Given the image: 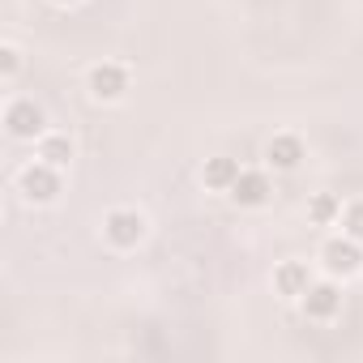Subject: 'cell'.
<instances>
[{
	"mask_svg": "<svg viewBox=\"0 0 363 363\" xmlns=\"http://www.w3.org/2000/svg\"><path fill=\"white\" fill-rule=\"evenodd\" d=\"M13 184H18V197H22L26 206L43 210V206H56V201H60V193H65V171L52 167V162H43V158H30V162L18 171Z\"/></svg>",
	"mask_w": 363,
	"mask_h": 363,
	"instance_id": "obj_1",
	"label": "cell"
},
{
	"mask_svg": "<svg viewBox=\"0 0 363 363\" xmlns=\"http://www.w3.org/2000/svg\"><path fill=\"white\" fill-rule=\"evenodd\" d=\"M145 235H150V218H145L141 210L116 206V210L103 214V244H107L111 252H133V248L145 244Z\"/></svg>",
	"mask_w": 363,
	"mask_h": 363,
	"instance_id": "obj_2",
	"label": "cell"
},
{
	"mask_svg": "<svg viewBox=\"0 0 363 363\" xmlns=\"http://www.w3.org/2000/svg\"><path fill=\"white\" fill-rule=\"evenodd\" d=\"M128 90H133V69L124 60H99V65L86 69V94L94 103H103V107L124 103Z\"/></svg>",
	"mask_w": 363,
	"mask_h": 363,
	"instance_id": "obj_3",
	"label": "cell"
},
{
	"mask_svg": "<svg viewBox=\"0 0 363 363\" xmlns=\"http://www.w3.org/2000/svg\"><path fill=\"white\" fill-rule=\"evenodd\" d=\"M316 261H320V269H325L329 278L350 282V278H359V274H363V244H359V240H350L346 231H342V235H329V240L320 244Z\"/></svg>",
	"mask_w": 363,
	"mask_h": 363,
	"instance_id": "obj_4",
	"label": "cell"
},
{
	"mask_svg": "<svg viewBox=\"0 0 363 363\" xmlns=\"http://www.w3.org/2000/svg\"><path fill=\"white\" fill-rule=\"evenodd\" d=\"M342 282L337 278H316L303 295H299V312H303V320H312V325H329V320H337V312H342Z\"/></svg>",
	"mask_w": 363,
	"mask_h": 363,
	"instance_id": "obj_5",
	"label": "cell"
},
{
	"mask_svg": "<svg viewBox=\"0 0 363 363\" xmlns=\"http://www.w3.org/2000/svg\"><path fill=\"white\" fill-rule=\"evenodd\" d=\"M5 133H9V141H39L48 133V111L35 99H9L5 103Z\"/></svg>",
	"mask_w": 363,
	"mask_h": 363,
	"instance_id": "obj_6",
	"label": "cell"
},
{
	"mask_svg": "<svg viewBox=\"0 0 363 363\" xmlns=\"http://www.w3.org/2000/svg\"><path fill=\"white\" fill-rule=\"evenodd\" d=\"M227 197H231L240 210H265V206L274 201V179H269V171H261V167H244Z\"/></svg>",
	"mask_w": 363,
	"mask_h": 363,
	"instance_id": "obj_7",
	"label": "cell"
},
{
	"mask_svg": "<svg viewBox=\"0 0 363 363\" xmlns=\"http://www.w3.org/2000/svg\"><path fill=\"white\" fill-rule=\"evenodd\" d=\"M303 158H308V145L299 133H274L265 141V167L269 171H295Z\"/></svg>",
	"mask_w": 363,
	"mask_h": 363,
	"instance_id": "obj_8",
	"label": "cell"
},
{
	"mask_svg": "<svg viewBox=\"0 0 363 363\" xmlns=\"http://www.w3.org/2000/svg\"><path fill=\"white\" fill-rule=\"evenodd\" d=\"M316 278H312V265L308 261H278L274 265V295H282V299H291V303H299V295L312 286Z\"/></svg>",
	"mask_w": 363,
	"mask_h": 363,
	"instance_id": "obj_9",
	"label": "cell"
},
{
	"mask_svg": "<svg viewBox=\"0 0 363 363\" xmlns=\"http://www.w3.org/2000/svg\"><path fill=\"white\" fill-rule=\"evenodd\" d=\"M240 162L231 158V154H214V158H206L201 162V189H210V193H231V184L240 179Z\"/></svg>",
	"mask_w": 363,
	"mask_h": 363,
	"instance_id": "obj_10",
	"label": "cell"
},
{
	"mask_svg": "<svg viewBox=\"0 0 363 363\" xmlns=\"http://www.w3.org/2000/svg\"><path fill=\"white\" fill-rule=\"evenodd\" d=\"M35 158H43V162H52V167H69L73 158H77V145H73V137L69 133H56V128H48L39 141H35Z\"/></svg>",
	"mask_w": 363,
	"mask_h": 363,
	"instance_id": "obj_11",
	"label": "cell"
},
{
	"mask_svg": "<svg viewBox=\"0 0 363 363\" xmlns=\"http://www.w3.org/2000/svg\"><path fill=\"white\" fill-rule=\"evenodd\" d=\"M342 197L337 193H312L308 197V223L312 227H337L342 223Z\"/></svg>",
	"mask_w": 363,
	"mask_h": 363,
	"instance_id": "obj_12",
	"label": "cell"
},
{
	"mask_svg": "<svg viewBox=\"0 0 363 363\" xmlns=\"http://www.w3.org/2000/svg\"><path fill=\"white\" fill-rule=\"evenodd\" d=\"M22 65H26V56H22L18 43H0V82H18Z\"/></svg>",
	"mask_w": 363,
	"mask_h": 363,
	"instance_id": "obj_13",
	"label": "cell"
},
{
	"mask_svg": "<svg viewBox=\"0 0 363 363\" xmlns=\"http://www.w3.org/2000/svg\"><path fill=\"white\" fill-rule=\"evenodd\" d=\"M350 240H359L363 244V201H350L346 210H342V223H337Z\"/></svg>",
	"mask_w": 363,
	"mask_h": 363,
	"instance_id": "obj_14",
	"label": "cell"
},
{
	"mask_svg": "<svg viewBox=\"0 0 363 363\" xmlns=\"http://www.w3.org/2000/svg\"><path fill=\"white\" fill-rule=\"evenodd\" d=\"M56 9H73V5H82V0H52Z\"/></svg>",
	"mask_w": 363,
	"mask_h": 363,
	"instance_id": "obj_15",
	"label": "cell"
}]
</instances>
